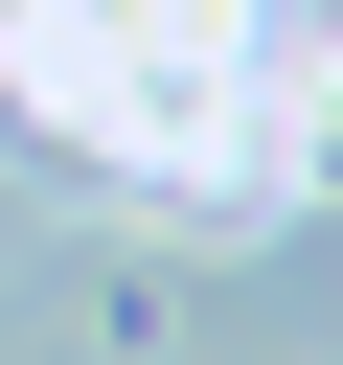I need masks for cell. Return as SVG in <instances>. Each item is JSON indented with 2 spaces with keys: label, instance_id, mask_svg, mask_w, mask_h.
<instances>
[{
  "label": "cell",
  "instance_id": "obj_1",
  "mask_svg": "<svg viewBox=\"0 0 343 365\" xmlns=\"http://www.w3.org/2000/svg\"><path fill=\"white\" fill-rule=\"evenodd\" d=\"M274 205H343V23H297L274 68Z\"/></svg>",
  "mask_w": 343,
  "mask_h": 365
}]
</instances>
